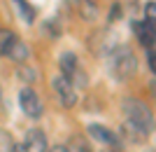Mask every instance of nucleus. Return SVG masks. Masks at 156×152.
<instances>
[{
    "mask_svg": "<svg viewBox=\"0 0 156 152\" xmlns=\"http://www.w3.org/2000/svg\"><path fill=\"white\" fill-rule=\"evenodd\" d=\"M68 2H79V0H68Z\"/></svg>",
    "mask_w": 156,
    "mask_h": 152,
    "instance_id": "nucleus-23",
    "label": "nucleus"
},
{
    "mask_svg": "<svg viewBox=\"0 0 156 152\" xmlns=\"http://www.w3.org/2000/svg\"><path fill=\"white\" fill-rule=\"evenodd\" d=\"M61 75H65V77L70 80L72 75L79 70V63H77V56L72 52H65V54H61Z\"/></svg>",
    "mask_w": 156,
    "mask_h": 152,
    "instance_id": "nucleus-10",
    "label": "nucleus"
},
{
    "mask_svg": "<svg viewBox=\"0 0 156 152\" xmlns=\"http://www.w3.org/2000/svg\"><path fill=\"white\" fill-rule=\"evenodd\" d=\"M79 9H82V17H84L86 21H93L98 14V7L93 0H79Z\"/></svg>",
    "mask_w": 156,
    "mask_h": 152,
    "instance_id": "nucleus-12",
    "label": "nucleus"
},
{
    "mask_svg": "<svg viewBox=\"0 0 156 152\" xmlns=\"http://www.w3.org/2000/svg\"><path fill=\"white\" fill-rule=\"evenodd\" d=\"M107 66H110L112 77L119 80V82H124V80H128V77L135 75L137 59H135V54H133V49H130L128 45H119V47H114L110 52Z\"/></svg>",
    "mask_w": 156,
    "mask_h": 152,
    "instance_id": "nucleus-2",
    "label": "nucleus"
},
{
    "mask_svg": "<svg viewBox=\"0 0 156 152\" xmlns=\"http://www.w3.org/2000/svg\"><path fill=\"white\" fill-rule=\"evenodd\" d=\"M117 17H119V5H114V9H112V17H110V19H117Z\"/></svg>",
    "mask_w": 156,
    "mask_h": 152,
    "instance_id": "nucleus-20",
    "label": "nucleus"
},
{
    "mask_svg": "<svg viewBox=\"0 0 156 152\" xmlns=\"http://www.w3.org/2000/svg\"><path fill=\"white\" fill-rule=\"evenodd\" d=\"M65 150L68 152H93L91 145H89L82 136H72V138L68 140V147H65Z\"/></svg>",
    "mask_w": 156,
    "mask_h": 152,
    "instance_id": "nucleus-11",
    "label": "nucleus"
},
{
    "mask_svg": "<svg viewBox=\"0 0 156 152\" xmlns=\"http://www.w3.org/2000/svg\"><path fill=\"white\" fill-rule=\"evenodd\" d=\"M19 77L23 80V82H35L37 80V70L30 66H19Z\"/></svg>",
    "mask_w": 156,
    "mask_h": 152,
    "instance_id": "nucleus-14",
    "label": "nucleus"
},
{
    "mask_svg": "<svg viewBox=\"0 0 156 152\" xmlns=\"http://www.w3.org/2000/svg\"><path fill=\"white\" fill-rule=\"evenodd\" d=\"M19 106H21V110L33 119H40L44 115V103H42V98L37 96V91L30 89V87H23L19 91Z\"/></svg>",
    "mask_w": 156,
    "mask_h": 152,
    "instance_id": "nucleus-4",
    "label": "nucleus"
},
{
    "mask_svg": "<svg viewBox=\"0 0 156 152\" xmlns=\"http://www.w3.org/2000/svg\"><path fill=\"white\" fill-rule=\"evenodd\" d=\"M0 101H2V87H0Z\"/></svg>",
    "mask_w": 156,
    "mask_h": 152,
    "instance_id": "nucleus-22",
    "label": "nucleus"
},
{
    "mask_svg": "<svg viewBox=\"0 0 156 152\" xmlns=\"http://www.w3.org/2000/svg\"><path fill=\"white\" fill-rule=\"evenodd\" d=\"M47 33L54 35V38H58V35H61V26L54 19H49V21H47Z\"/></svg>",
    "mask_w": 156,
    "mask_h": 152,
    "instance_id": "nucleus-17",
    "label": "nucleus"
},
{
    "mask_svg": "<svg viewBox=\"0 0 156 152\" xmlns=\"http://www.w3.org/2000/svg\"><path fill=\"white\" fill-rule=\"evenodd\" d=\"M135 33L137 38H140V42H142L147 49H151L154 47V40H156V33H154V24H135Z\"/></svg>",
    "mask_w": 156,
    "mask_h": 152,
    "instance_id": "nucleus-9",
    "label": "nucleus"
},
{
    "mask_svg": "<svg viewBox=\"0 0 156 152\" xmlns=\"http://www.w3.org/2000/svg\"><path fill=\"white\" fill-rule=\"evenodd\" d=\"M103 152H119L117 147H107V150H103Z\"/></svg>",
    "mask_w": 156,
    "mask_h": 152,
    "instance_id": "nucleus-21",
    "label": "nucleus"
},
{
    "mask_svg": "<svg viewBox=\"0 0 156 152\" xmlns=\"http://www.w3.org/2000/svg\"><path fill=\"white\" fill-rule=\"evenodd\" d=\"M121 110L126 115V131L137 133V138H147L151 131H154V113H151L147 103L137 98H124L121 101Z\"/></svg>",
    "mask_w": 156,
    "mask_h": 152,
    "instance_id": "nucleus-1",
    "label": "nucleus"
},
{
    "mask_svg": "<svg viewBox=\"0 0 156 152\" xmlns=\"http://www.w3.org/2000/svg\"><path fill=\"white\" fill-rule=\"evenodd\" d=\"M12 2V9L14 14H19V19L23 24H33L35 21V7L28 2V0H9Z\"/></svg>",
    "mask_w": 156,
    "mask_h": 152,
    "instance_id": "nucleus-8",
    "label": "nucleus"
},
{
    "mask_svg": "<svg viewBox=\"0 0 156 152\" xmlns=\"http://www.w3.org/2000/svg\"><path fill=\"white\" fill-rule=\"evenodd\" d=\"M44 152H68V150H65V145H54V147H49V150H44Z\"/></svg>",
    "mask_w": 156,
    "mask_h": 152,
    "instance_id": "nucleus-19",
    "label": "nucleus"
},
{
    "mask_svg": "<svg viewBox=\"0 0 156 152\" xmlns=\"http://www.w3.org/2000/svg\"><path fill=\"white\" fill-rule=\"evenodd\" d=\"M44 150H47V136H44V131H40V129L26 131L23 140L12 145V152H44Z\"/></svg>",
    "mask_w": 156,
    "mask_h": 152,
    "instance_id": "nucleus-5",
    "label": "nucleus"
},
{
    "mask_svg": "<svg viewBox=\"0 0 156 152\" xmlns=\"http://www.w3.org/2000/svg\"><path fill=\"white\" fill-rule=\"evenodd\" d=\"M14 38H16V35H14L9 28H0V54H2V56H5V49L9 47V42H12Z\"/></svg>",
    "mask_w": 156,
    "mask_h": 152,
    "instance_id": "nucleus-13",
    "label": "nucleus"
},
{
    "mask_svg": "<svg viewBox=\"0 0 156 152\" xmlns=\"http://www.w3.org/2000/svg\"><path fill=\"white\" fill-rule=\"evenodd\" d=\"M144 12H147V24H154V21H156V5H154V0L147 2V9H144Z\"/></svg>",
    "mask_w": 156,
    "mask_h": 152,
    "instance_id": "nucleus-16",
    "label": "nucleus"
},
{
    "mask_svg": "<svg viewBox=\"0 0 156 152\" xmlns=\"http://www.w3.org/2000/svg\"><path fill=\"white\" fill-rule=\"evenodd\" d=\"M86 131L91 133L93 140H98V143H103V145H107V147H117V150H119V138H117V133H112L107 126H103V124H89V129H86Z\"/></svg>",
    "mask_w": 156,
    "mask_h": 152,
    "instance_id": "nucleus-6",
    "label": "nucleus"
},
{
    "mask_svg": "<svg viewBox=\"0 0 156 152\" xmlns=\"http://www.w3.org/2000/svg\"><path fill=\"white\" fill-rule=\"evenodd\" d=\"M147 63H149V70L154 73V52L151 49H147Z\"/></svg>",
    "mask_w": 156,
    "mask_h": 152,
    "instance_id": "nucleus-18",
    "label": "nucleus"
},
{
    "mask_svg": "<svg viewBox=\"0 0 156 152\" xmlns=\"http://www.w3.org/2000/svg\"><path fill=\"white\" fill-rule=\"evenodd\" d=\"M51 89H54V94L58 96V103L63 108H75L77 106V89H75V84H72L65 75L51 77Z\"/></svg>",
    "mask_w": 156,
    "mask_h": 152,
    "instance_id": "nucleus-3",
    "label": "nucleus"
},
{
    "mask_svg": "<svg viewBox=\"0 0 156 152\" xmlns=\"http://www.w3.org/2000/svg\"><path fill=\"white\" fill-rule=\"evenodd\" d=\"M12 145H14L12 136L7 131H0V152H12Z\"/></svg>",
    "mask_w": 156,
    "mask_h": 152,
    "instance_id": "nucleus-15",
    "label": "nucleus"
},
{
    "mask_svg": "<svg viewBox=\"0 0 156 152\" xmlns=\"http://www.w3.org/2000/svg\"><path fill=\"white\" fill-rule=\"evenodd\" d=\"M5 56L9 61H14V63H26V59H28V47L23 45V40H19V38H14L12 42H9V47L5 49Z\"/></svg>",
    "mask_w": 156,
    "mask_h": 152,
    "instance_id": "nucleus-7",
    "label": "nucleus"
}]
</instances>
